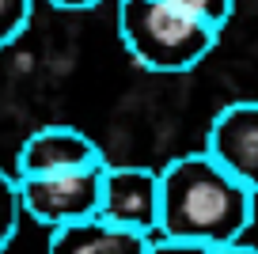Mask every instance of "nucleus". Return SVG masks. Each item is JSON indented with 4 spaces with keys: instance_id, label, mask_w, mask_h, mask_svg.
I'll return each instance as SVG.
<instances>
[{
    "instance_id": "1",
    "label": "nucleus",
    "mask_w": 258,
    "mask_h": 254,
    "mask_svg": "<svg viewBox=\"0 0 258 254\" xmlns=\"http://www.w3.org/2000/svg\"><path fill=\"white\" fill-rule=\"evenodd\" d=\"M254 194L243 190L224 167H217L205 152L175 156L160 171V231L163 239L202 246L243 243L254 224Z\"/></svg>"
},
{
    "instance_id": "2",
    "label": "nucleus",
    "mask_w": 258,
    "mask_h": 254,
    "mask_svg": "<svg viewBox=\"0 0 258 254\" xmlns=\"http://www.w3.org/2000/svg\"><path fill=\"white\" fill-rule=\"evenodd\" d=\"M118 34L145 72H190L217 49L220 34L194 23L167 0H118Z\"/></svg>"
},
{
    "instance_id": "3",
    "label": "nucleus",
    "mask_w": 258,
    "mask_h": 254,
    "mask_svg": "<svg viewBox=\"0 0 258 254\" xmlns=\"http://www.w3.org/2000/svg\"><path fill=\"white\" fill-rule=\"evenodd\" d=\"M103 171H69V175H38V178H16L19 182V209L27 220L42 224L49 231L88 224L99 216V194H103Z\"/></svg>"
},
{
    "instance_id": "4",
    "label": "nucleus",
    "mask_w": 258,
    "mask_h": 254,
    "mask_svg": "<svg viewBox=\"0 0 258 254\" xmlns=\"http://www.w3.org/2000/svg\"><path fill=\"white\" fill-rule=\"evenodd\" d=\"M99 220L152 239L160 231V171L106 163L103 194H99Z\"/></svg>"
},
{
    "instance_id": "5",
    "label": "nucleus",
    "mask_w": 258,
    "mask_h": 254,
    "mask_svg": "<svg viewBox=\"0 0 258 254\" xmlns=\"http://www.w3.org/2000/svg\"><path fill=\"white\" fill-rule=\"evenodd\" d=\"M205 156L258 198V99L220 106L205 137Z\"/></svg>"
},
{
    "instance_id": "6",
    "label": "nucleus",
    "mask_w": 258,
    "mask_h": 254,
    "mask_svg": "<svg viewBox=\"0 0 258 254\" xmlns=\"http://www.w3.org/2000/svg\"><path fill=\"white\" fill-rule=\"evenodd\" d=\"M110 159L103 156L95 141L80 129L49 125L31 133L16 152V178H38V175H69V171H88V167H106Z\"/></svg>"
},
{
    "instance_id": "7",
    "label": "nucleus",
    "mask_w": 258,
    "mask_h": 254,
    "mask_svg": "<svg viewBox=\"0 0 258 254\" xmlns=\"http://www.w3.org/2000/svg\"><path fill=\"white\" fill-rule=\"evenodd\" d=\"M152 239L137 235V231H121V228H114V224L95 216L88 224H73V228L49 231V250L46 254H148Z\"/></svg>"
},
{
    "instance_id": "8",
    "label": "nucleus",
    "mask_w": 258,
    "mask_h": 254,
    "mask_svg": "<svg viewBox=\"0 0 258 254\" xmlns=\"http://www.w3.org/2000/svg\"><path fill=\"white\" fill-rule=\"evenodd\" d=\"M19 220H23V209H19V182L12 171L0 167V254L12 246L19 231Z\"/></svg>"
},
{
    "instance_id": "9",
    "label": "nucleus",
    "mask_w": 258,
    "mask_h": 254,
    "mask_svg": "<svg viewBox=\"0 0 258 254\" xmlns=\"http://www.w3.org/2000/svg\"><path fill=\"white\" fill-rule=\"evenodd\" d=\"M167 4H175L182 16H190L194 23L209 27V31H224L228 19H232L235 12V0H167Z\"/></svg>"
},
{
    "instance_id": "10",
    "label": "nucleus",
    "mask_w": 258,
    "mask_h": 254,
    "mask_svg": "<svg viewBox=\"0 0 258 254\" xmlns=\"http://www.w3.org/2000/svg\"><path fill=\"white\" fill-rule=\"evenodd\" d=\"M31 16H34V0H0V49L12 46L31 27Z\"/></svg>"
},
{
    "instance_id": "11",
    "label": "nucleus",
    "mask_w": 258,
    "mask_h": 254,
    "mask_svg": "<svg viewBox=\"0 0 258 254\" xmlns=\"http://www.w3.org/2000/svg\"><path fill=\"white\" fill-rule=\"evenodd\" d=\"M148 254H217L213 246H202V243H182V239H163L156 235Z\"/></svg>"
},
{
    "instance_id": "12",
    "label": "nucleus",
    "mask_w": 258,
    "mask_h": 254,
    "mask_svg": "<svg viewBox=\"0 0 258 254\" xmlns=\"http://www.w3.org/2000/svg\"><path fill=\"white\" fill-rule=\"evenodd\" d=\"M49 8L57 12H91L95 4H103V0H46Z\"/></svg>"
},
{
    "instance_id": "13",
    "label": "nucleus",
    "mask_w": 258,
    "mask_h": 254,
    "mask_svg": "<svg viewBox=\"0 0 258 254\" xmlns=\"http://www.w3.org/2000/svg\"><path fill=\"white\" fill-rule=\"evenodd\" d=\"M217 254H258V246H247V243H232V246H220Z\"/></svg>"
}]
</instances>
